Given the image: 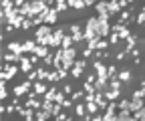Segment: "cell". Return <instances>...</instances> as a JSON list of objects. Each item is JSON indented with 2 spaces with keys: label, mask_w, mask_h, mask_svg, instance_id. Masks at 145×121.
I'll return each instance as SVG.
<instances>
[{
  "label": "cell",
  "mask_w": 145,
  "mask_h": 121,
  "mask_svg": "<svg viewBox=\"0 0 145 121\" xmlns=\"http://www.w3.org/2000/svg\"><path fill=\"white\" fill-rule=\"evenodd\" d=\"M57 14H59L57 8H48L46 14H44V24H54V22H57V18H59Z\"/></svg>",
  "instance_id": "2"
},
{
  "label": "cell",
  "mask_w": 145,
  "mask_h": 121,
  "mask_svg": "<svg viewBox=\"0 0 145 121\" xmlns=\"http://www.w3.org/2000/svg\"><path fill=\"white\" fill-rule=\"evenodd\" d=\"M69 8V2L67 0H57V10L59 12H63V10H67Z\"/></svg>",
  "instance_id": "28"
},
{
  "label": "cell",
  "mask_w": 145,
  "mask_h": 121,
  "mask_svg": "<svg viewBox=\"0 0 145 121\" xmlns=\"http://www.w3.org/2000/svg\"><path fill=\"white\" fill-rule=\"evenodd\" d=\"M71 37H72V41H75V43H81V41H85V32L79 30V32H72Z\"/></svg>",
  "instance_id": "29"
},
{
  "label": "cell",
  "mask_w": 145,
  "mask_h": 121,
  "mask_svg": "<svg viewBox=\"0 0 145 121\" xmlns=\"http://www.w3.org/2000/svg\"><path fill=\"white\" fill-rule=\"evenodd\" d=\"M123 83H129L131 81V71H127V69H123V71H119V75H117Z\"/></svg>",
  "instance_id": "18"
},
{
  "label": "cell",
  "mask_w": 145,
  "mask_h": 121,
  "mask_svg": "<svg viewBox=\"0 0 145 121\" xmlns=\"http://www.w3.org/2000/svg\"><path fill=\"white\" fill-rule=\"evenodd\" d=\"M103 119H105V121H113V119H117V115H115V113H105Z\"/></svg>",
  "instance_id": "36"
},
{
  "label": "cell",
  "mask_w": 145,
  "mask_h": 121,
  "mask_svg": "<svg viewBox=\"0 0 145 121\" xmlns=\"http://www.w3.org/2000/svg\"><path fill=\"white\" fill-rule=\"evenodd\" d=\"M143 97H133V101H131V105H129V109L135 113V111H139L141 107H143V101H141Z\"/></svg>",
  "instance_id": "12"
},
{
  "label": "cell",
  "mask_w": 145,
  "mask_h": 121,
  "mask_svg": "<svg viewBox=\"0 0 145 121\" xmlns=\"http://www.w3.org/2000/svg\"><path fill=\"white\" fill-rule=\"evenodd\" d=\"M67 2H69V6H71V8H77V10H81V8H85V6H87L85 0H67Z\"/></svg>",
  "instance_id": "17"
},
{
  "label": "cell",
  "mask_w": 145,
  "mask_h": 121,
  "mask_svg": "<svg viewBox=\"0 0 145 121\" xmlns=\"http://www.w3.org/2000/svg\"><path fill=\"white\" fill-rule=\"evenodd\" d=\"M109 43H111V44H117V43H119V32H111V34H109Z\"/></svg>",
  "instance_id": "32"
},
{
  "label": "cell",
  "mask_w": 145,
  "mask_h": 121,
  "mask_svg": "<svg viewBox=\"0 0 145 121\" xmlns=\"http://www.w3.org/2000/svg\"><path fill=\"white\" fill-rule=\"evenodd\" d=\"M137 22H139V24H143V26H145V12H141V14H139V16H137Z\"/></svg>",
  "instance_id": "41"
},
{
  "label": "cell",
  "mask_w": 145,
  "mask_h": 121,
  "mask_svg": "<svg viewBox=\"0 0 145 121\" xmlns=\"http://www.w3.org/2000/svg\"><path fill=\"white\" fill-rule=\"evenodd\" d=\"M81 97H85V95H83L81 91H72V101H79Z\"/></svg>",
  "instance_id": "37"
},
{
  "label": "cell",
  "mask_w": 145,
  "mask_h": 121,
  "mask_svg": "<svg viewBox=\"0 0 145 121\" xmlns=\"http://www.w3.org/2000/svg\"><path fill=\"white\" fill-rule=\"evenodd\" d=\"M71 105H72V99H65L63 101V107H71Z\"/></svg>",
  "instance_id": "47"
},
{
  "label": "cell",
  "mask_w": 145,
  "mask_h": 121,
  "mask_svg": "<svg viewBox=\"0 0 145 121\" xmlns=\"http://www.w3.org/2000/svg\"><path fill=\"white\" fill-rule=\"evenodd\" d=\"M8 50H12L16 55H24V48H22L20 43H8Z\"/></svg>",
  "instance_id": "13"
},
{
  "label": "cell",
  "mask_w": 145,
  "mask_h": 121,
  "mask_svg": "<svg viewBox=\"0 0 145 121\" xmlns=\"http://www.w3.org/2000/svg\"><path fill=\"white\" fill-rule=\"evenodd\" d=\"M117 105H119V109H127V107H129V105H131V103H129V101H127V99H121V101L117 103Z\"/></svg>",
  "instance_id": "34"
},
{
  "label": "cell",
  "mask_w": 145,
  "mask_h": 121,
  "mask_svg": "<svg viewBox=\"0 0 145 121\" xmlns=\"http://www.w3.org/2000/svg\"><path fill=\"white\" fill-rule=\"evenodd\" d=\"M121 83H123V81H121L119 77H113V79H111V85H109V87H111V89H117V91H121Z\"/></svg>",
  "instance_id": "22"
},
{
  "label": "cell",
  "mask_w": 145,
  "mask_h": 121,
  "mask_svg": "<svg viewBox=\"0 0 145 121\" xmlns=\"http://www.w3.org/2000/svg\"><path fill=\"white\" fill-rule=\"evenodd\" d=\"M72 43H75V41H72V37H67V34H65V39H63L61 46H63V48H71V46H72Z\"/></svg>",
  "instance_id": "24"
},
{
  "label": "cell",
  "mask_w": 145,
  "mask_h": 121,
  "mask_svg": "<svg viewBox=\"0 0 145 121\" xmlns=\"http://www.w3.org/2000/svg\"><path fill=\"white\" fill-rule=\"evenodd\" d=\"M59 79H61V73H59V71H50L48 77H46V81H50V83H57Z\"/></svg>",
  "instance_id": "23"
},
{
  "label": "cell",
  "mask_w": 145,
  "mask_h": 121,
  "mask_svg": "<svg viewBox=\"0 0 145 121\" xmlns=\"http://www.w3.org/2000/svg\"><path fill=\"white\" fill-rule=\"evenodd\" d=\"M93 67H95V71H97V77H107L109 79V73H107V67L101 63V61H95L93 63Z\"/></svg>",
  "instance_id": "5"
},
{
  "label": "cell",
  "mask_w": 145,
  "mask_h": 121,
  "mask_svg": "<svg viewBox=\"0 0 145 121\" xmlns=\"http://www.w3.org/2000/svg\"><path fill=\"white\" fill-rule=\"evenodd\" d=\"M36 44H39V43H36V41H24L22 43V48H24V55H28V53H34V48H36Z\"/></svg>",
  "instance_id": "9"
},
{
  "label": "cell",
  "mask_w": 145,
  "mask_h": 121,
  "mask_svg": "<svg viewBox=\"0 0 145 121\" xmlns=\"http://www.w3.org/2000/svg\"><path fill=\"white\" fill-rule=\"evenodd\" d=\"M117 97H121V91H117V89H105V99L107 101H117Z\"/></svg>",
  "instance_id": "10"
},
{
  "label": "cell",
  "mask_w": 145,
  "mask_h": 121,
  "mask_svg": "<svg viewBox=\"0 0 145 121\" xmlns=\"http://www.w3.org/2000/svg\"><path fill=\"white\" fill-rule=\"evenodd\" d=\"M79 30H81L79 24H72V26H71V32H79Z\"/></svg>",
  "instance_id": "48"
},
{
  "label": "cell",
  "mask_w": 145,
  "mask_h": 121,
  "mask_svg": "<svg viewBox=\"0 0 145 121\" xmlns=\"http://www.w3.org/2000/svg\"><path fill=\"white\" fill-rule=\"evenodd\" d=\"M133 119H145V109L141 107L139 111H135V115H133Z\"/></svg>",
  "instance_id": "33"
},
{
  "label": "cell",
  "mask_w": 145,
  "mask_h": 121,
  "mask_svg": "<svg viewBox=\"0 0 145 121\" xmlns=\"http://www.w3.org/2000/svg\"><path fill=\"white\" fill-rule=\"evenodd\" d=\"M32 89L36 91V95H40V97H44V93L48 91V89H46V85L42 83V79H40V81H34V85H32Z\"/></svg>",
  "instance_id": "7"
},
{
  "label": "cell",
  "mask_w": 145,
  "mask_h": 121,
  "mask_svg": "<svg viewBox=\"0 0 145 121\" xmlns=\"http://www.w3.org/2000/svg\"><path fill=\"white\" fill-rule=\"evenodd\" d=\"M34 79H39V71H30L28 73V81H34Z\"/></svg>",
  "instance_id": "38"
},
{
  "label": "cell",
  "mask_w": 145,
  "mask_h": 121,
  "mask_svg": "<svg viewBox=\"0 0 145 121\" xmlns=\"http://www.w3.org/2000/svg\"><path fill=\"white\" fill-rule=\"evenodd\" d=\"M6 81H0V99H6Z\"/></svg>",
  "instance_id": "31"
},
{
  "label": "cell",
  "mask_w": 145,
  "mask_h": 121,
  "mask_svg": "<svg viewBox=\"0 0 145 121\" xmlns=\"http://www.w3.org/2000/svg\"><path fill=\"white\" fill-rule=\"evenodd\" d=\"M125 57H127V50H121V53H117V55H115V59H117V61H123Z\"/></svg>",
  "instance_id": "39"
},
{
  "label": "cell",
  "mask_w": 145,
  "mask_h": 121,
  "mask_svg": "<svg viewBox=\"0 0 145 121\" xmlns=\"http://www.w3.org/2000/svg\"><path fill=\"white\" fill-rule=\"evenodd\" d=\"M72 67H79V69H85V67H87V63H85V61H75V65H72Z\"/></svg>",
  "instance_id": "43"
},
{
  "label": "cell",
  "mask_w": 145,
  "mask_h": 121,
  "mask_svg": "<svg viewBox=\"0 0 145 121\" xmlns=\"http://www.w3.org/2000/svg\"><path fill=\"white\" fill-rule=\"evenodd\" d=\"M85 113H87V105H77L75 107V115L77 117H85Z\"/></svg>",
  "instance_id": "25"
},
{
  "label": "cell",
  "mask_w": 145,
  "mask_h": 121,
  "mask_svg": "<svg viewBox=\"0 0 145 121\" xmlns=\"http://www.w3.org/2000/svg\"><path fill=\"white\" fill-rule=\"evenodd\" d=\"M135 43H137V37H135V34H131V37L127 39V46H125V50H127V53H131V50H133Z\"/></svg>",
  "instance_id": "19"
},
{
  "label": "cell",
  "mask_w": 145,
  "mask_h": 121,
  "mask_svg": "<svg viewBox=\"0 0 145 121\" xmlns=\"http://www.w3.org/2000/svg\"><path fill=\"white\" fill-rule=\"evenodd\" d=\"M107 8H109V12H111V14L121 12V8H119V0H107Z\"/></svg>",
  "instance_id": "15"
},
{
  "label": "cell",
  "mask_w": 145,
  "mask_h": 121,
  "mask_svg": "<svg viewBox=\"0 0 145 121\" xmlns=\"http://www.w3.org/2000/svg\"><path fill=\"white\" fill-rule=\"evenodd\" d=\"M46 77H48V73H46L44 69L40 67V69H39V79H46Z\"/></svg>",
  "instance_id": "40"
},
{
  "label": "cell",
  "mask_w": 145,
  "mask_h": 121,
  "mask_svg": "<svg viewBox=\"0 0 145 121\" xmlns=\"http://www.w3.org/2000/svg\"><path fill=\"white\" fill-rule=\"evenodd\" d=\"M129 16H131V14H129V12H127V10H123V12H121V20H123V22H125V20H127V18H129Z\"/></svg>",
  "instance_id": "45"
},
{
  "label": "cell",
  "mask_w": 145,
  "mask_h": 121,
  "mask_svg": "<svg viewBox=\"0 0 145 121\" xmlns=\"http://www.w3.org/2000/svg\"><path fill=\"white\" fill-rule=\"evenodd\" d=\"M109 44H111L109 41H103V39H99V43H97V48H99V50H107V48H109Z\"/></svg>",
  "instance_id": "30"
},
{
  "label": "cell",
  "mask_w": 145,
  "mask_h": 121,
  "mask_svg": "<svg viewBox=\"0 0 145 121\" xmlns=\"http://www.w3.org/2000/svg\"><path fill=\"white\" fill-rule=\"evenodd\" d=\"M65 95H67L65 91H63V93H61V91H57V99H54V101H57V103H63V101H65Z\"/></svg>",
  "instance_id": "35"
},
{
  "label": "cell",
  "mask_w": 145,
  "mask_h": 121,
  "mask_svg": "<svg viewBox=\"0 0 145 121\" xmlns=\"http://www.w3.org/2000/svg\"><path fill=\"white\" fill-rule=\"evenodd\" d=\"M109 34H111V26H109L107 20H101L99 22V37L103 39V37H109Z\"/></svg>",
  "instance_id": "6"
},
{
  "label": "cell",
  "mask_w": 145,
  "mask_h": 121,
  "mask_svg": "<svg viewBox=\"0 0 145 121\" xmlns=\"http://www.w3.org/2000/svg\"><path fill=\"white\" fill-rule=\"evenodd\" d=\"M18 65H20V71H22V73H30V71H32V61L26 59L24 55L20 57V63H18Z\"/></svg>",
  "instance_id": "4"
},
{
  "label": "cell",
  "mask_w": 145,
  "mask_h": 121,
  "mask_svg": "<svg viewBox=\"0 0 145 121\" xmlns=\"http://www.w3.org/2000/svg\"><path fill=\"white\" fill-rule=\"evenodd\" d=\"M131 97H143V89H137V91H133V95Z\"/></svg>",
  "instance_id": "46"
},
{
  "label": "cell",
  "mask_w": 145,
  "mask_h": 121,
  "mask_svg": "<svg viewBox=\"0 0 145 121\" xmlns=\"http://www.w3.org/2000/svg\"><path fill=\"white\" fill-rule=\"evenodd\" d=\"M18 69H20V67H14V65H6V69H4V71H2V75H0V77H2V81H10L14 75H16V71H18Z\"/></svg>",
  "instance_id": "1"
},
{
  "label": "cell",
  "mask_w": 145,
  "mask_h": 121,
  "mask_svg": "<svg viewBox=\"0 0 145 121\" xmlns=\"http://www.w3.org/2000/svg\"><path fill=\"white\" fill-rule=\"evenodd\" d=\"M14 6V0H2V10H12Z\"/></svg>",
  "instance_id": "26"
},
{
  "label": "cell",
  "mask_w": 145,
  "mask_h": 121,
  "mask_svg": "<svg viewBox=\"0 0 145 121\" xmlns=\"http://www.w3.org/2000/svg\"><path fill=\"white\" fill-rule=\"evenodd\" d=\"M63 32H65V30H61V28L52 32V44H50V46L61 48V43H63V39H65V34H63Z\"/></svg>",
  "instance_id": "3"
},
{
  "label": "cell",
  "mask_w": 145,
  "mask_h": 121,
  "mask_svg": "<svg viewBox=\"0 0 145 121\" xmlns=\"http://www.w3.org/2000/svg\"><path fill=\"white\" fill-rule=\"evenodd\" d=\"M127 2H133V0H127Z\"/></svg>",
  "instance_id": "52"
},
{
  "label": "cell",
  "mask_w": 145,
  "mask_h": 121,
  "mask_svg": "<svg viewBox=\"0 0 145 121\" xmlns=\"http://www.w3.org/2000/svg\"><path fill=\"white\" fill-rule=\"evenodd\" d=\"M52 30H50V26L48 24H40L39 28H36V39L34 41H39V39H42V37H46V34H50Z\"/></svg>",
  "instance_id": "8"
},
{
  "label": "cell",
  "mask_w": 145,
  "mask_h": 121,
  "mask_svg": "<svg viewBox=\"0 0 145 121\" xmlns=\"http://www.w3.org/2000/svg\"><path fill=\"white\" fill-rule=\"evenodd\" d=\"M20 57L22 55H16V53H12V50H8V53L4 55V61L6 63H20Z\"/></svg>",
  "instance_id": "11"
},
{
  "label": "cell",
  "mask_w": 145,
  "mask_h": 121,
  "mask_svg": "<svg viewBox=\"0 0 145 121\" xmlns=\"http://www.w3.org/2000/svg\"><path fill=\"white\" fill-rule=\"evenodd\" d=\"M44 99H46V101H54V99H57V87H50V89L44 93Z\"/></svg>",
  "instance_id": "21"
},
{
  "label": "cell",
  "mask_w": 145,
  "mask_h": 121,
  "mask_svg": "<svg viewBox=\"0 0 145 121\" xmlns=\"http://www.w3.org/2000/svg\"><path fill=\"white\" fill-rule=\"evenodd\" d=\"M67 95H72V85H65V89H63Z\"/></svg>",
  "instance_id": "44"
},
{
  "label": "cell",
  "mask_w": 145,
  "mask_h": 121,
  "mask_svg": "<svg viewBox=\"0 0 145 121\" xmlns=\"http://www.w3.org/2000/svg\"><path fill=\"white\" fill-rule=\"evenodd\" d=\"M24 93H28V89H26L24 83H22V85H16V87H14V95H16V97H22Z\"/></svg>",
  "instance_id": "20"
},
{
  "label": "cell",
  "mask_w": 145,
  "mask_h": 121,
  "mask_svg": "<svg viewBox=\"0 0 145 121\" xmlns=\"http://www.w3.org/2000/svg\"><path fill=\"white\" fill-rule=\"evenodd\" d=\"M143 99H145V87H143Z\"/></svg>",
  "instance_id": "51"
},
{
  "label": "cell",
  "mask_w": 145,
  "mask_h": 121,
  "mask_svg": "<svg viewBox=\"0 0 145 121\" xmlns=\"http://www.w3.org/2000/svg\"><path fill=\"white\" fill-rule=\"evenodd\" d=\"M57 119H61V121H65V119H69V117H67L65 113H59V115H57Z\"/></svg>",
  "instance_id": "49"
},
{
  "label": "cell",
  "mask_w": 145,
  "mask_h": 121,
  "mask_svg": "<svg viewBox=\"0 0 145 121\" xmlns=\"http://www.w3.org/2000/svg\"><path fill=\"white\" fill-rule=\"evenodd\" d=\"M87 2V6H93V4H97V0H85Z\"/></svg>",
  "instance_id": "50"
},
{
  "label": "cell",
  "mask_w": 145,
  "mask_h": 121,
  "mask_svg": "<svg viewBox=\"0 0 145 121\" xmlns=\"http://www.w3.org/2000/svg\"><path fill=\"white\" fill-rule=\"evenodd\" d=\"M107 73H109V79H113L117 71H115V67H109V69H107Z\"/></svg>",
  "instance_id": "42"
},
{
  "label": "cell",
  "mask_w": 145,
  "mask_h": 121,
  "mask_svg": "<svg viewBox=\"0 0 145 121\" xmlns=\"http://www.w3.org/2000/svg\"><path fill=\"white\" fill-rule=\"evenodd\" d=\"M81 75H83V69H79V67H72V69H71V77H72V79H79Z\"/></svg>",
  "instance_id": "27"
},
{
  "label": "cell",
  "mask_w": 145,
  "mask_h": 121,
  "mask_svg": "<svg viewBox=\"0 0 145 121\" xmlns=\"http://www.w3.org/2000/svg\"><path fill=\"white\" fill-rule=\"evenodd\" d=\"M85 105H87V111H89V113H97V111L101 109L97 101H85Z\"/></svg>",
  "instance_id": "16"
},
{
  "label": "cell",
  "mask_w": 145,
  "mask_h": 121,
  "mask_svg": "<svg viewBox=\"0 0 145 121\" xmlns=\"http://www.w3.org/2000/svg\"><path fill=\"white\" fill-rule=\"evenodd\" d=\"M34 55H39L40 59H44V57L48 55V46H46V44H36V48H34Z\"/></svg>",
  "instance_id": "14"
}]
</instances>
